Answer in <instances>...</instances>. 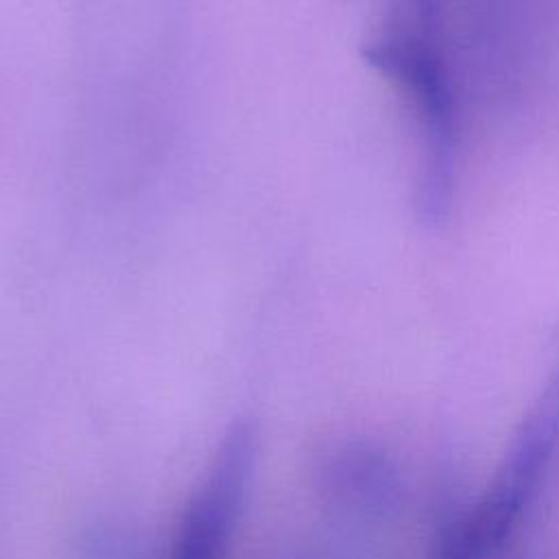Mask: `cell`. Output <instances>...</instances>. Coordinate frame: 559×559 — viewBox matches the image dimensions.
Listing matches in <instances>:
<instances>
[{"label": "cell", "instance_id": "obj_1", "mask_svg": "<svg viewBox=\"0 0 559 559\" xmlns=\"http://www.w3.org/2000/svg\"><path fill=\"white\" fill-rule=\"evenodd\" d=\"M402 96L421 146L419 205L426 221H441L452 197L456 153V100L445 59L435 37V13L406 4L365 48Z\"/></svg>", "mask_w": 559, "mask_h": 559}, {"label": "cell", "instance_id": "obj_2", "mask_svg": "<svg viewBox=\"0 0 559 559\" xmlns=\"http://www.w3.org/2000/svg\"><path fill=\"white\" fill-rule=\"evenodd\" d=\"M559 448V341L550 369L520 421L485 496L452 528L439 559H489L531 504Z\"/></svg>", "mask_w": 559, "mask_h": 559}, {"label": "cell", "instance_id": "obj_4", "mask_svg": "<svg viewBox=\"0 0 559 559\" xmlns=\"http://www.w3.org/2000/svg\"><path fill=\"white\" fill-rule=\"evenodd\" d=\"M406 4L419 7V9H432L435 11V0H406Z\"/></svg>", "mask_w": 559, "mask_h": 559}, {"label": "cell", "instance_id": "obj_3", "mask_svg": "<svg viewBox=\"0 0 559 559\" xmlns=\"http://www.w3.org/2000/svg\"><path fill=\"white\" fill-rule=\"evenodd\" d=\"M255 459V437L234 424L181 511L168 559H227Z\"/></svg>", "mask_w": 559, "mask_h": 559}]
</instances>
